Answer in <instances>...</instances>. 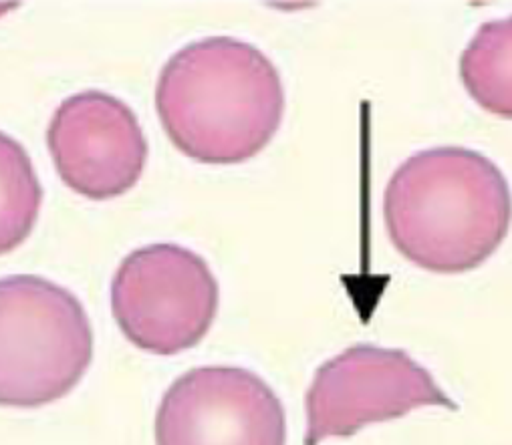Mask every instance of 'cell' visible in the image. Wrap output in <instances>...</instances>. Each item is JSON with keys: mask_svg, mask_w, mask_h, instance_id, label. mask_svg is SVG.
<instances>
[{"mask_svg": "<svg viewBox=\"0 0 512 445\" xmlns=\"http://www.w3.org/2000/svg\"><path fill=\"white\" fill-rule=\"evenodd\" d=\"M156 107L178 150L210 166L259 156L285 115L283 79L273 61L232 37L194 41L164 65Z\"/></svg>", "mask_w": 512, "mask_h": 445, "instance_id": "cell-1", "label": "cell"}, {"mask_svg": "<svg viewBox=\"0 0 512 445\" xmlns=\"http://www.w3.org/2000/svg\"><path fill=\"white\" fill-rule=\"evenodd\" d=\"M383 220L396 250L416 266L468 272L504 242L512 194L500 168L466 147H434L408 158L383 194Z\"/></svg>", "mask_w": 512, "mask_h": 445, "instance_id": "cell-2", "label": "cell"}, {"mask_svg": "<svg viewBox=\"0 0 512 445\" xmlns=\"http://www.w3.org/2000/svg\"><path fill=\"white\" fill-rule=\"evenodd\" d=\"M93 359L77 296L35 274L0 278V405L35 409L71 393Z\"/></svg>", "mask_w": 512, "mask_h": 445, "instance_id": "cell-3", "label": "cell"}, {"mask_svg": "<svg viewBox=\"0 0 512 445\" xmlns=\"http://www.w3.org/2000/svg\"><path fill=\"white\" fill-rule=\"evenodd\" d=\"M220 290L208 262L178 244L127 254L111 282L119 331L138 349L170 357L196 347L218 313Z\"/></svg>", "mask_w": 512, "mask_h": 445, "instance_id": "cell-4", "label": "cell"}, {"mask_svg": "<svg viewBox=\"0 0 512 445\" xmlns=\"http://www.w3.org/2000/svg\"><path fill=\"white\" fill-rule=\"evenodd\" d=\"M420 407L456 411L458 403L406 351L355 345L317 369L305 397V445L349 437Z\"/></svg>", "mask_w": 512, "mask_h": 445, "instance_id": "cell-5", "label": "cell"}, {"mask_svg": "<svg viewBox=\"0 0 512 445\" xmlns=\"http://www.w3.org/2000/svg\"><path fill=\"white\" fill-rule=\"evenodd\" d=\"M156 445H287L285 407L248 369L196 367L164 393Z\"/></svg>", "mask_w": 512, "mask_h": 445, "instance_id": "cell-6", "label": "cell"}, {"mask_svg": "<svg viewBox=\"0 0 512 445\" xmlns=\"http://www.w3.org/2000/svg\"><path fill=\"white\" fill-rule=\"evenodd\" d=\"M57 174L89 200H111L138 184L148 162V141L136 113L103 91L65 99L47 131Z\"/></svg>", "mask_w": 512, "mask_h": 445, "instance_id": "cell-7", "label": "cell"}, {"mask_svg": "<svg viewBox=\"0 0 512 445\" xmlns=\"http://www.w3.org/2000/svg\"><path fill=\"white\" fill-rule=\"evenodd\" d=\"M460 79L476 105L512 119V15L478 29L460 57Z\"/></svg>", "mask_w": 512, "mask_h": 445, "instance_id": "cell-8", "label": "cell"}, {"mask_svg": "<svg viewBox=\"0 0 512 445\" xmlns=\"http://www.w3.org/2000/svg\"><path fill=\"white\" fill-rule=\"evenodd\" d=\"M43 188L25 147L0 131V254L21 246L35 228Z\"/></svg>", "mask_w": 512, "mask_h": 445, "instance_id": "cell-9", "label": "cell"}]
</instances>
